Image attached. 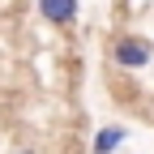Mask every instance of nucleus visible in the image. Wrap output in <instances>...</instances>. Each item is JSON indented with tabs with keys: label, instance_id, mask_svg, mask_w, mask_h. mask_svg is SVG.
<instances>
[{
	"label": "nucleus",
	"instance_id": "obj_1",
	"mask_svg": "<svg viewBox=\"0 0 154 154\" xmlns=\"http://www.w3.org/2000/svg\"><path fill=\"white\" fill-rule=\"evenodd\" d=\"M154 60V43L146 34H116L111 38V64L124 69V73H137V69H150Z\"/></svg>",
	"mask_w": 154,
	"mask_h": 154
},
{
	"label": "nucleus",
	"instance_id": "obj_2",
	"mask_svg": "<svg viewBox=\"0 0 154 154\" xmlns=\"http://www.w3.org/2000/svg\"><path fill=\"white\" fill-rule=\"evenodd\" d=\"M38 17L47 26H73L77 22V0H38Z\"/></svg>",
	"mask_w": 154,
	"mask_h": 154
},
{
	"label": "nucleus",
	"instance_id": "obj_3",
	"mask_svg": "<svg viewBox=\"0 0 154 154\" xmlns=\"http://www.w3.org/2000/svg\"><path fill=\"white\" fill-rule=\"evenodd\" d=\"M128 141V128L124 124H103L99 133H94V141H90V154H116Z\"/></svg>",
	"mask_w": 154,
	"mask_h": 154
},
{
	"label": "nucleus",
	"instance_id": "obj_4",
	"mask_svg": "<svg viewBox=\"0 0 154 154\" xmlns=\"http://www.w3.org/2000/svg\"><path fill=\"white\" fill-rule=\"evenodd\" d=\"M17 154H38V150H17Z\"/></svg>",
	"mask_w": 154,
	"mask_h": 154
},
{
	"label": "nucleus",
	"instance_id": "obj_5",
	"mask_svg": "<svg viewBox=\"0 0 154 154\" xmlns=\"http://www.w3.org/2000/svg\"><path fill=\"white\" fill-rule=\"evenodd\" d=\"M150 69H154V60H150Z\"/></svg>",
	"mask_w": 154,
	"mask_h": 154
}]
</instances>
